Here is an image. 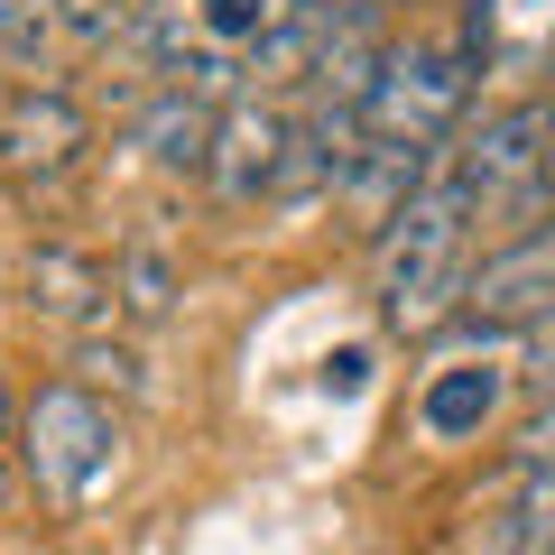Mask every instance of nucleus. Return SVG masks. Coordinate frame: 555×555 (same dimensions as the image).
I'll list each match as a JSON object with an SVG mask.
<instances>
[{"label":"nucleus","mask_w":555,"mask_h":555,"mask_svg":"<svg viewBox=\"0 0 555 555\" xmlns=\"http://www.w3.org/2000/svg\"><path fill=\"white\" fill-rule=\"evenodd\" d=\"M481 259V204L473 185L454 177V158L408 195V214L371 241V287H379V315L398 334H436V324L463 315V278Z\"/></svg>","instance_id":"f257e3e1"},{"label":"nucleus","mask_w":555,"mask_h":555,"mask_svg":"<svg viewBox=\"0 0 555 555\" xmlns=\"http://www.w3.org/2000/svg\"><path fill=\"white\" fill-rule=\"evenodd\" d=\"M481 65H491V10H463L436 38H389V65L371 83V139H398V149H454L463 112L481 93Z\"/></svg>","instance_id":"f03ea898"},{"label":"nucleus","mask_w":555,"mask_h":555,"mask_svg":"<svg viewBox=\"0 0 555 555\" xmlns=\"http://www.w3.org/2000/svg\"><path fill=\"white\" fill-rule=\"evenodd\" d=\"M20 463H28V481H38V500L83 509V500L112 481V463H120V416L102 408L83 379H47L20 408Z\"/></svg>","instance_id":"7ed1b4c3"},{"label":"nucleus","mask_w":555,"mask_h":555,"mask_svg":"<svg viewBox=\"0 0 555 555\" xmlns=\"http://www.w3.org/2000/svg\"><path fill=\"white\" fill-rule=\"evenodd\" d=\"M463 324L473 334H500V343L555 324V222L546 232H509V241H491L473 259V278H463Z\"/></svg>","instance_id":"20e7f679"},{"label":"nucleus","mask_w":555,"mask_h":555,"mask_svg":"<svg viewBox=\"0 0 555 555\" xmlns=\"http://www.w3.org/2000/svg\"><path fill=\"white\" fill-rule=\"evenodd\" d=\"M83 149H93V112L65 83L0 93V167L10 177H65V167H83Z\"/></svg>","instance_id":"39448f33"},{"label":"nucleus","mask_w":555,"mask_h":555,"mask_svg":"<svg viewBox=\"0 0 555 555\" xmlns=\"http://www.w3.org/2000/svg\"><path fill=\"white\" fill-rule=\"evenodd\" d=\"M278 167H287V112H278V102H259V93L222 102L204 185H214L222 204H259V195H278Z\"/></svg>","instance_id":"423d86ee"},{"label":"nucleus","mask_w":555,"mask_h":555,"mask_svg":"<svg viewBox=\"0 0 555 555\" xmlns=\"http://www.w3.org/2000/svg\"><path fill=\"white\" fill-rule=\"evenodd\" d=\"M28 315L65 324L75 343L112 334V315H120V297H112V269H102L93 250H65V241H47V250L28 259Z\"/></svg>","instance_id":"0eeeda50"},{"label":"nucleus","mask_w":555,"mask_h":555,"mask_svg":"<svg viewBox=\"0 0 555 555\" xmlns=\"http://www.w3.org/2000/svg\"><path fill=\"white\" fill-rule=\"evenodd\" d=\"M214 102H195V93H177V83H158L149 93V112H139V158L149 167H167V177H204V158H214Z\"/></svg>","instance_id":"6e6552de"},{"label":"nucleus","mask_w":555,"mask_h":555,"mask_svg":"<svg viewBox=\"0 0 555 555\" xmlns=\"http://www.w3.org/2000/svg\"><path fill=\"white\" fill-rule=\"evenodd\" d=\"M500 389H509V371H491V361H454V371L426 379V398H416V426H426L436 444H463L481 416L500 408Z\"/></svg>","instance_id":"1a4fd4ad"},{"label":"nucleus","mask_w":555,"mask_h":555,"mask_svg":"<svg viewBox=\"0 0 555 555\" xmlns=\"http://www.w3.org/2000/svg\"><path fill=\"white\" fill-rule=\"evenodd\" d=\"M491 546L500 555H555V473H518V491H509V509H500Z\"/></svg>","instance_id":"9d476101"},{"label":"nucleus","mask_w":555,"mask_h":555,"mask_svg":"<svg viewBox=\"0 0 555 555\" xmlns=\"http://www.w3.org/2000/svg\"><path fill=\"white\" fill-rule=\"evenodd\" d=\"M112 297H120V315L158 324L167 306H177V259L149 250V241H139V250H120V259H112Z\"/></svg>","instance_id":"9b49d317"},{"label":"nucleus","mask_w":555,"mask_h":555,"mask_svg":"<svg viewBox=\"0 0 555 555\" xmlns=\"http://www.w3.org/2000/svg\"><path fill=\"white\" fill-rule=\"evenodd\" d=\"M47 56H56V10L47 0H0V65L38 83Z\"/></svg>","instance_id":"f8f14e48"},{"label":"nucleus","mask_w":555,"mask_h":555,"mask_svg":"<svg viewBox=\"0 0 555 555\" xmlns=\"http://www.w3.org/2000/svg\"><path fill=\"white\" fill-rule=\"evenodd\" d=\"M56 10V38L65 47H112V38H139V20H149V0H47Z\"/></svg>","instance_id":"ddd939ff"},{"label":"nucleus","mask_w":555,"mask_h":555,"mask_svg":"<svg viewBox=\"0 0 555 555\" xmlns=\"http://www.w3.org/2000/svg\"><path fill=\"white\" fill-rule=\"evenodd\" d=\"M75 379H83V389H120V398H139V352H130V343H75Z\"/></svg>","instance_id":"4468645a"},{"label":"nucleus","mask_w":555,"mask_h":555,"mask_svg":"<svg viewBox=\"0 0 555 555\" xmlns=\"http://www.w3.org/2000/svg\"><path fill=\"white\" fill-rule=\"evenodd\" d=\"M389 10L398 0H343V20H379V28H389Z\"/></svg>","instance_id":"2eb2a0df"},{"label":"nucleus","mask_w":555,"mask_h":555,"mask_svg":"<svg viewBox=\"0 0 555 555\" xmlns=\"http://www.w3.org/2000/svg\"><path fill=\"white\" fill-rule=\"evenodd\" d=\"M537 416H555V371H546V379H537Z\"/></svg>","instance_id":"dca6fc26"},{"label":"nucleus","mask_w":555,"mask_h":555,"mask_svg":"<svg viewBox=\"0 0 555 555\" xmlns=\"http://www.w3.org/2000/svg\"><path fill=\"white\" fill-rule=\"evenodd\" d=\"M10 416H20V408H10V379H0V426H10Z\"/></svg>","instance_id":"f3484780"}]
</instances>
